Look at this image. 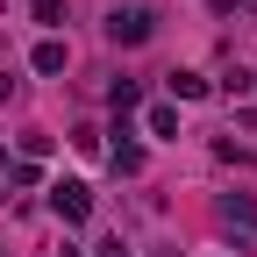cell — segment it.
<instances>
[{"mask_svg":"<svg viewBox=\"0 0 257 257\" xmlns=\"http://www.w3.org/2000/svg\"><path fill=\"white\" fill-rule=\"evenodd\" d=\"M50 214L64 221V229H86V221H93V186L86 179H57L50 186Z\"/></svg>","mask_w":257,"mask_h":257,"instance_id":"6da1fadb","label":"cell"},{"mask_svg":"<svg viewBox=\"0 0 257 257\" xmlns=\"http://www.w3.org/2000/svg\"><path fill=\"white\" fill-rule=\"evenodd\" d=\"M214 221L257 250V200H250V193H221V200H214Z\"/></svg>","mask_w":257,"mask_h":257,"instance_id":"7a4b0ae2","label":"cell"},{"mask_svg":"<svg viewBox=\"0 0 257 257\" xmlns=\"http://www.w3.org/2000/svg\"><path fill=\"white\" fill-rule=\"evenodd\" d=\"M150 29H157L150 8H114V15H107V43H114V50H136V43H150Z\"/></svg>","mask_w":257,"mask_h":257,"instance_id":"3957f363","label":"cell"},{"mask_svg":"<svg viewBox=\"0 0 257 257\" xmlns=\"http://www.w3.org/2000/svg\"><path fill=\"white\" fill-rule=\"evenodd\" d=\"M29 64H36V72H43V79H57V72H64V64H72V50H64L57 36H43L36 50H29Z\"/></svg>","mask_w":257,"mask_h":257,"instance_id":"277c9868","label":"cell"},{"mask_svg":"<svg viewBox=\"0 0 257 257\" xmlns=\"http://www.w3.org/2000/svg\"><path fill=\"white\" fill-rule=\"evenodd\" d=\"M221 93H229V100H250V93H257V72H250V64H229V72H221Z\"/></svg>","mask_w":257,"mask_h":257,"instance_id":"5b68a950","label":"cell"},{"mask_svg":"<svg viewBox=\"0 0 257 257\" xmlns=\"http://www.w3.org/2000/svg\"><path fill=\"white\" fill-rule=\"evenodd\" d=\"M107 165H114L121 179H136V172H143V143H114V150H107Z\"/></svg>","mask_w":257,"mask_h":257,"instance_id":"8992f818","label":"cell"},{"mask_svg":"<svg viewBox=\"0 0 257 257\" xmlns=\"http://www.w3.org/2000/svg\"><path fill=\"white\" fill-rule=\"evenodd\" d=\"M165 86H172V100H207V79L200 72H172Z\"/></svg>","mask_w":257,"mask_h":257,"instance_id":"52a82bcc","label":"cell"},{"mask_svg":"<svg viewBox=\"0 0 257 257\" xmlns=\"http://www.w3.org/2000/svg\"><path fill=\"white\" fill-rule=\"evenodd\" d=\"M107 100H114V114L128 121V114H136V100H143V93H136V79H114V86H107Z\"/></svg>","mask_w":257,"mask_h":257,"instance_id":"ba28073f","label":"cell"},{"mask_svg":"<svg viewBox=\"0 0 257 257\" xmlns=\"http://www.w3.org/2000/svg\"><path fill=\"white\" fill-rule=\"evenodd\" d=\"M143 128H150V136H179V107H150Z\"/></svg>","mask_w":257,"mask_h":257,"instance_id":"9c48e42d","label":"cell"},{"mask_svg":"<svg viewBox=\"0 0 257 257\" xmlns=\"http://www.w3.org/2000/svg\"><path fill=\"white\" fill-rule=\"evenodd\" d=\"M29 15H36L43 29H57V22H64V0H29Z\"/></svg>","mask_w":257,"mask_h":257,"instance_id":"30bf717a","label":"cell"},{"mask_svg":"<svg viewBox=\"0 0 257 257\" xmlns=\"http://www.w3.org/2000/svg\"><path fill=\"white\" fill-rule=\"evenodd\" d=\"M22 157H29V165H36V157H50V136H43V128H29V136H22Z\"/></svg>","mask_w":257,"mask_h":257,"instance_id":"8fae6325","label":"cell"},{"mask_svg":"<svg viewBox=\"0 0 257 257\" xmlns=\"http://www.w3.org/2000/svg\"><path fill=\"white\" fill-rule=\"evenodd\" d=\"M8 93H15V79H8V72H0V107H8Z\"/></svg>","mask_w":257,"mask_h":257,"instance_id":"7c38bea8","label":"cell"},{"mask_svg":"<svg viewBox=\"0 0 257 257\" xmlns=\"http://www.w3.org/2000/svg\"><path fill=\"white\" fill-rule=\"evenodd\" d=\"M100 257H128V250H121V243H100Z\"/></svg>","mask_w":257,"mask_h":257,"instance_id":"4fadbf2b","label":"cell"},{"mask_svg":"<svg viewBox=\"0 0 257 257\" xmlns=\"http://www.w3.org/2000/svg\"><path fill=\"white\" fill-rule=\"evenodd\" d=\"M150 257H186V250H172V243H165V250H150Z\"/></svg>","mask_w":257,"mask_h":257,"instance_id":"5bb4252c","label":"cell"},{"mask_svg":"<svg viewBox=\"0 0 257 257\" xmlns=\"http://www.w3.org/2000/svg\"><path fill=\"white\" fill-rule=\"evenodd\" d=\"M243 8H250V15H257V0H243Z\"/></svg>","mask_w":257,"mask_h":257,"instance_id":"9a60e30c","label":"cell"},{"mask_svg":"<svg viewBox=\"0 0 257 257\" xmlns=\"http://www.w3.org/2000/svg\"><path fill=\"white\" fill-rule=\"evenodd\" d=\"M0 165H8V150H0Z\"/></svg>","mask_w":257,"mask_h":257,"instance_id":"2e32d148","label":"cell"}]
</instances>
